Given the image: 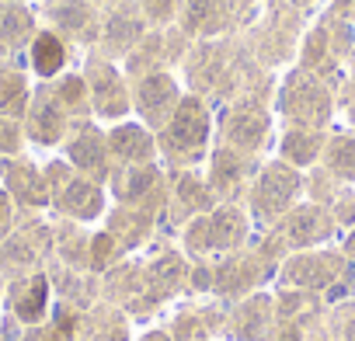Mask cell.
Listing matches in <instances>:
<instances>
[{"instance_id":"obj_1","label":"cell","mask_w":355,"mask_h":341,"mask_svg":"<svg viewBox=\"0 0 355 341\" xmlns=\"http://www.w3.org/2000/svg\"><path fill=\"white\" fill-rule=\"evenodd\" d=\"M0 189L25 209H39L49 202V182L42 178V170H35L28 160L18 157L0 160Z\"/></svg>"},{"instance_id":"obj_2","label":"cell","mask_w":355,"mask_h":341,"mask_svg":"<svg viewBox=\"0 0 355 341\" xmlns=\"http://www.w3.org/2000/svg\"><path fill=\"white\" fill-rule=\"evenodd\" d=\"M8 313H15L25 327H35L49 313V279L42 272L21 275L8 286Z\"/></svg>"},{"instance_id":"obj_3","label":"cell","mask_w":355,"mask_h":341,"mask_svg":"<svg viewBox=\"0 0 355 341\" xmlns=\"http://www.w3.org/2000/svg\"><path fill=\"white\" fill-rule=\"evenodd\" d=\"M46 182H49V189H56V206H60L63 213L87 220V216H94V213L101 209L98 189H94L91 182H84V178H67L63 167H49V170H46Z\"/></svg>"},{"instance_id":"obj_4","label":"cell","mask_w":355,"mask_h":341,"mask_svg":"<svg viewBox=\"0 0 355 341\" xmlns=\"http://www.w3.org/2000/svg\"><path fill=\"white\" fill-rule=\"evenodd\" d=\"M63 129H67V108L56 101V94H35L25 112V132L35 143L49 146L63 136Z\"/></svg>"},{"instance_id":"obj_5","label":"cell","mask_w":355,"mask_h":341,"mask_svg":"<svg viewBox=\"0 0 355 341\" xmlns=\"http://www.w3.org/2000/svg\"><path fill=\"white\" fill-rule=\"evenodd\" d=\"M35 39V21L25 4L18 0H0V60L18 56Z\"/></svg>"},{"instance_id":"obj_6","label":"cell","mask_w":355,"mask_h":341,"mask_svg":"<svg viewBox=\"0 0 355 341\" xmlns=\"http://www.w3.org/2000/svg\"><path fill=\"white\" fill-rule=\"evenodd\" d=\"M206 132H209V122H206V112L196 98L182 101V108L174 112V122L167 129V139L171 146H182V150H196L206 143Z\"/></svg>"},{"instance_id":"obj_7","label":"cell","mask_w":355,"mask_h":341,"mask_svg":"<svg viewBox=\"0 0 355 341\" xmlns=\"http://www.w3.org/2000/svg\"><path fill=\"white\" fill-rule=\"evenodd\" d=\"M32 105V91H28V77L15 67H0V112L11 119H25Z\"/></svg>"},{"instance_id":"obj_8","label":"cell","mask_w":355,"mask_h":341,"mask_svg":"<svg viewBox=\"0 0 355 341\" xmlns=\"http://www.w3.org/2000/svg\"><path fill=\"white\" fill-rule=\"evenodd\" d=\"M28 60H32V70L39 77H56L63 67H67V49L60 42V35L53 32H39L28 46Z\"/></svg>"},{"instance_id":"obj_9","label":"cell","mask_w":355,"mask_h":341,"mask_svg":"<svg viewBox=\"0 0 355 341\" xmlns=\"http://www.w3.org/2000/svg\"><path fill=\"white\" fill-rule=\"evenodd\" d=\"M293 192H296V175H293V170H286V167H272L268 175L261 178L258 206L265 213H275V209H282L293 199Z\"/></svg>"},{"instance_id":"obj_10","label":"cell","mask_w":355,"mask_h":341,"mask_svg":"<svg viewBox=\"0 0 355 341\" xmlns=\"http://www.w3.org/2000/svg\"><path fill=\"white\" fill-rule=\"evenodd\" d=\"M241 227H244L241 216H237L234 209H223V213H216L209 223H202L196 234H206V237L199 241L202 247H230V244L241 237Z\"/></svg>"},{"instance_id":"obj_11","label":"cell","mask_w":355,"mask_h":341,"mask_svg":"<svg viewBox=\"0 0 355 341\" xmlns=\"http://www.w3.org/2000/svg\"><path fill=\"white\" fill-rule=\"evenodd\" d=\"M101 157H105V146H101V139H98L91 129H84V132L70 143V160H73L80 170H101Z\"/></svg>"},{"instance_id":"obj_12","label":"cell","mask_w":355,"mask_h":341,"mask_svg":"<svg viewBox=\"0 0 355 341\" xmlns=\"http://www.w3.org/2000/svg\"><path fill=\"white\" fill-rule=\"evenodd\" d=\"M112 150L122 153V157L139 160V157L150 153V136H146L139 125H119V129L112 132Z\"/></svg>"},{"instance_id":"obj_13","label":"cell","mask_w":355,"mask_h":341,"mask_svg":"<svg viewBox=\"0 0 355 341\" xmlns=\"http://www.w3.org/2000/svg\"><path fill=\"white\" fill-rule=\"evenodd\" d=\"M261 132H265V119H261L258 112H241V115H234V122H230V136H234L237 143H244V146H254V143L261 139Z\"/></svg>"},{"instance_id":"obj_14","label":"cell","mask_w":355,"mask_h":341,"mask_svg":"<svg viewBox=\"0 0 355 341\" xmlns=\"http://www.w3.org/2000/svg\"><path fill=\"white\" fill-rule=\"evenodd\" d=\"M171 98H174V84H171L167 77H160V73H157V77H146L143 87H139V105L150 108V112H153L157 105H167Z\"/></svg>"},{"instance_id":"obj_15","label":"cell","mask_w":355,"mask_h":341,"mask_svg":"<svg viewBox=\"0 0 355 341\" xmlns=\"http://www.w3.org/2000/svg\"><path fill=\"white\" fill-rule=\"evenodd\" d=\"M223 15V0H189V25L192 28H209Z\"/></svg>"},{"instance_id":"obj_16","label":"cell","mask_w":355,"mask_h":341,"mask_svg":"<svg viewBox=\"0 0 355 341\" xmlns=\"http://www.w3.org/2000/svg\"><path fill=\"white\" fill-rule=\"evenodd\" d=\"M327 157H331V167L338 170L341 178H352L355 182V143L352 139H334Z\"/></svg>"},{"instance_id":"obj_17","label":"cell","mask_w":355,"mask_h":341,"mask_svg":"<svg viewBox=\"0 0 355 341\" xmlns=\"http://www.w3.org/2000/svg\"><path fill=\"white\" fill-rule=\"evenodd\" d=\"M21 153V122L0 112V157H18Z\"/></svg>"},{"instance_id":"obj_18","label":"cell","mask_w":355,"mask_h":341,"mask_svg":"<svg viewBox=\"0 0 355 341\" xmlns=\"http://www.w3.org/2000/svg\"><path fill=\"white\" fill-rule=\"evenodd\" d=\"M286 157L296 160V164H310V160L317 157V136H310V132H293V136L286 139Z\"/></svg>"},{"instance_id":"obj_19","label":"cell","mask_w":355,"mask_h":341,"mask_svg":"<svg viewBox=\"0 0 355 341\" xmlns=\"http://www.w3.org/2000/svg\"><path fill=\"white\" fill-rule=\"evenodd\" d=\"M317 227H320V216H317L313 209H300V213L289 220V234H293L300 244L313 241V237H317Z\"/></svg>"},{"instance_id":"obj_20","label":"cell","mask_w":355,"mask_h":341,"mask_svg":"<svg viewBox=\"0 0 355 341\" xmlns=\"http://www.w3.org/2000/svg\"><path fill=\"white\" fill-rule=\"evenodd\" d=\"M53 21L63 25V28H70V32H80L84 21H87V8H80V4H73V0H67V4L53 8Z\"/></svg>"},{"instance_id":"obj_21","label":"cell","mask_w":355,"mask_h":341,"mask_svg":"<svg viewBox=\"0 0 355 341\" xmlns=\"http://www.w3.org/2000/svg\"><path fill=\"white\" fill-rule=\"evenodd\" d=\"M241 175V164L234 160V153H216V164H213V182L223 189V185H234Z\"/></svg>"},{"instance_id":"obj_22","label":"cell","mask_w":355,"mask_h":341,"mask_svg":"<svg viewBox=\"0 0 355 341\" xmlns=\"http://www.w3.org/2000/svg\"><path fill=\"white\" fill-rule=\"evenodd\" d=\"M21 341H63V334L49 324H35V327H25V334H21Z\"/></svg>"},{"instance_id":"obj_23","label":"cell","mask_w":355,"mask_h":341,"mask_svg":"<svg viewBox=\"0 0 355 341\" xmlns=\"http://www.w3.org/2000/svg\"><path fill=\"white\" fill-rule=\"evenodd\" d=\"M11 223H15V199L0 189V237L11 230Z\"/></svg>"},{"instance_id":"obj_24","label":"cell","mask_w":355,"mask_h":341,"mask_svg":"<svg viewBox=\"0 0 355 341\" xmlns=\"http://www.w3.org/2000/svg\"><path fill=\"white\" fill-rule=\"evenodd\" d=\"M146 8H150L153 18H164V15L171 11V0H146Z\"/></svg>"},{"instance_id":"obj_25","label":"cell","mask_w":355,"mask_h":341,"mask_svg":"<svg viewBox=\"0 0 355 341\" xmlns=\"http://www.w3.org/2000/svg\"><path fill=\"white\" fill-rule=\"evenodd\" d=\"M282 341H300V334H296V331H286V334H282Z\"/></svg>"},{"instance_id":"obj_26","label":"cell","mask_w":355,"mask_h":341,"mask_svg":"<svg viewBox=\"0 0 355 341\" xmlns=\"http://www.w3.org/2000/svg\"><path fill=\"white\" fill-rule=\"evenodd\" d=\"M348 254L355 258V230H352V237H348Z\"/></svg>"},{"instance_id":"obj_27","label":"cell","mask_w":355,"mask_h":341,"mask_svg":"<svg viewBox=\"0 0 355 341\" xmlns=\"http://www.w3.org/2000/svg\"><path fill=\"white\" fill-rule=\"evenodd\" d=\"M146 341H167V338H164V334H150Z\"/></svg>"},{"instance_id":"obj_28","label":"cell","mask_w":355,"mask_h":341,"mask_svg":"<svg viewBox=\"0 0 355 341\" xmlns=\"http://www.w3.org/2000/svg\"><path fill=\"white\" fill-rule=\"evenodd\" d=\"M0 341H4V338H0Z\"/></svg>"}]
</instances>
